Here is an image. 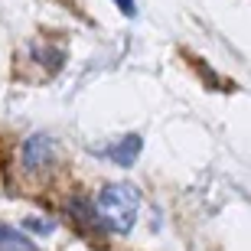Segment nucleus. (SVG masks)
<instances>
[{
    "label": "nucleus",
    "mask_w": 251,
    "mask_h": 251,
    "mask_svg": "<svg viewBox=\"0 0 251 251\" xmlns=\"http://www.w3.org/2000/svg\"><path fill=\"white\" fill-rule=\"evenodd\" d=\"M140 209V193L134 183H111L104 186L98 202H95V219L98 225H104L108 232L124 235L134 228V219H137Z\"/></svg>",
    "instance_id": "1"
},
{
    "label": "nucleus",
    "mask_w": 251,
    "mask_h": 251,
    "mask_svg": "<svg viewBox=\"0 0 251 251\" xmlns=\"http://www.w3.org/2000/svg\"><path fill=\"white\" fill-rule=\"evenodd\" d=\"M0 251H39L23 232H17L13 225L0 222Z\"/></svg>",
    "instance_id": "4"
},
{
    "label": "nucleus",
    "mask_w": 251,
    "mask_h": 251,
    "mask_svg": "<svg viewBox=\"0 0 251 251\" xmlns=\"http://www.w3.org/2000/svg\"><path fill=\"white\" fill-rule=\"evenodd\" d=\"M118 7H121L124 17H137V7H134V0H114Z\"/></svg>",
    "instance_id": "6"
},
{
    "label": "nucleus",
    "mask_w": 251,
    "mask_h": 251,
    "mask_svg": "<svg viewBox=\"0 0 251 251\" xmlns=\"http://www.w3.org/2000/svg\"><path fill=\"white\" fill-rule=\"evenodd\" d=\"M23 228H29V232H39V235H49L56 225L49 222V219H23Z\"/></svg>",
    "instance_id": "5"
},
{
    "label": "nucleus",
    "mask_w": 251,
    "mask_h": 251,
    "mask_svg": "<svg viewBox=\"0 0 251 251\" xmlns=\"http://www.w3.org/2000/svg\"><path fill=\"white\" fill-rule=\"evenodd\" d=\"M52 140L46 137V134H29L26 144H23V167L29 170V173H36V170L49 167L52 163Z\"/></svg>",
    "instance_id": "2"
},
{
    "label": "nucleus",
    "mask_w": 251,
    "mask_h": 251,
    "mask_svg": "<svg viewBox=\"0 0 251 251\" xmlns=\"http://www.w3.org/2000/svg\"><path fill=\"white\" fill-rule=\"evenodd\" d=\"M140 147H144L140 134H127V137H121L118 144H111V147L104 150V157L111 160V163H118V167H134L140 157Z\"/></svg>",
    "instance_id": "3"
}]
</instances>
